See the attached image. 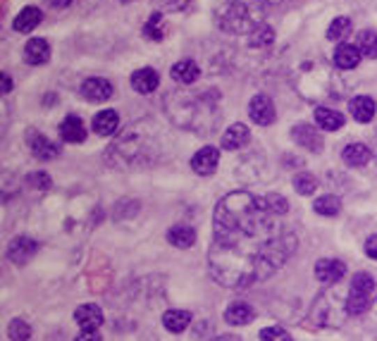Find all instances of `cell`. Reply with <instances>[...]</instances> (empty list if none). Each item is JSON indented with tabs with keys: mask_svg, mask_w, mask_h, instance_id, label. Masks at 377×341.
Returning a JSON list of instances; mask_svg holds the SVG:
<instances>
[{
	"mask_svg": "<svg viewBox=\"0 0 377 341\" xmlns=\"http://www.w3.org/2000/svg\"><path fill=\"white\" fill-rule=\"evenodd\" d=\"M296 251V234L251 191L222 196L213 217L208 270L227 289H246L272 277Z\"/></svg>",
	"mask_w": 377,
	"mask_h": 341,
	"instance_id": "1",
	"label": "cell"
},
{
	"mask_svg": "<svg viewBox=\"0 0 377 341\" xmlns=\"http://www.w3.org/2000/svg\"><path fill=\"white\" fill-rule=\"evenodd\" d=\"M8 337L10 341H26L31 337V327H29V322H24V320H13L8 325Z\"/></svg>",
	"mask_w": 377,
	"mask_h": 341,
	"instance_id": "35",
	"label": "cell"
},
{
	"mask_svg": "<svg viewBox=\"0 0 377 341\" xmlns=\"http://www.w3.org/2000/svg\"><path fill=\"white\" fill-rule=\"evenodd\" d=\"M165 108L167 115L172 117L174 125L187 127V129H196L201 134H208V129L220 122V115H213V103L208 100L203 93H194V91H172L165 98Z\"/></svg>",
	"mask_w": 377,
	"mask_h": 341,
	"instance_id": "3",
	"label": "cell"
},
{
	"mask_svg": "<svg viewBox=\"0 0 377 341\" xmlns=\"http://www.w3.org/2000/svg\"><path fill=\"white\" fill-rule=\"evenodd\" d=\"M170 74H172V79L179 81V84H194V81H199L201 70L194 60H179V63L172 65Z\"/></svg>",
	"mask_w": 377,
	"mask_h": 341,
	"instance_id": "25",
	"label": "cell"
},
{
	"mask_svg": "<svg viewBox=\"0 0 377 341\" xmlns=\"http://www.w3.org/2000/svg\"><path fill=\"white\" fill-rule=\"evenodd\" d=\"M189 322H191V312L187 310H167L165 315H162V325L172 334L184 332V329L189 327Z\"/></svg>",
	"mask_w": 377,
	"mask_h": 341,
	"instance_id": "28",
	"label": "cell"
},
{
	"mask_svg": "<svg viewBox=\"0 0 377 341\" xmlns=\"http://www.w3.org/2000/svg\"><path fill=\"white\" fill-rule=\"evenodd\" d=\"M38 244L33 241L29 237H17L10 241L8 246V258L15 262V265H24V262H29L33 258V253H36Z\"/></svg>",
	"mask_w": 377,
	"mask_h": 341,
	"instance_id": "11",
	"label": "cell"
},
{
	"mask_svg": "<svg viewBox=\"0 0 377 341\" xmlns=\"http://www.w3.org/2000/svg\"><path fill=\"white\" fill-rule=\"evenodd\" d=\"M75 320L84 332H95V329L103 325V310L95 303H84L82 308H77Z\"/></svg>",
	"mask_w": 377,
	"mask_h": 341,
	"instance_id": "13",
	"label": "cell"
},
{
	"mask_svg": "<svg viewBox=\"0 0 377 341\" xmlns=\"http://www.w3.org/2000/svg\"><path fill=\"white\" fill-rule=\"evenodd\" d=\"M258 5H272V3H277V0H256Z\"/></svg>",
	"mask_w": 377,
	"mask_h": 341,
	"instance_id": "46",
	"label": "cell"
},
{
	"mask_svg": "<svg viewBox=\"0 0 377 341\" xmlns=\"http://www.w3.org/2000/svg\"><path fill=\"white\" fill-rule=\"evenodd\" d=\"M215 22L227 33H251L258 24H263L256 0H224L215 10Z\"/></svg>",
	"mask_w": 377,
	"mask_h": 341,
	"instance_id": "4",
	"label": "cell"
},
{
	"mask_svg": "<svg viewBox=\"0 0 377 341\" xmlns=\"http://www.w3.org/2000/svg\"><path fill=\"white\" fill-rule=\"evenodd\" d=\"M315 125L325 132H337L344 127V115L337 113V110H332V108H318L315 110Z\"/></svg>",
	"mask_w": 377,
	"mask_h": 341,
	"instance_id": "26",
	"label": "cell"
},
{
	"mask_svg": "<svg viewBox=\"0 0 377 341\" xmlns=\"http://www.w3.org/2000/svg\"><path fill=\"white\" fill-rule=\"evenodd\" d=\"M313 208L318 215L334 217V215H339V210H341V200L337 198V196H320V198L313 203Z\"/></svg>",
	"mask_w": 377,
	"mask_h": 341,
	"instance_id": "31",
	"label": "cell"
},
{
	"mask_svg": "<svg viewBox=\"0 0 377 341\" xmlns=\"http://www.w3.org/2000/svg\"><path fill=\"white\" fill-rule=\"evenodd\" d=\"M160 86V77L153 67H141L132 74V88L137 93H153Z\"/></svg>",
	"mask_w": 377,
	"mask_h": 341,
	"instance_id": "16",
	"label": "cell"
},
{
	"mask_svg": "<svg viewBox=\"0 0 377 341\" xmlns=\"http://www.w3.org/2000/svg\"><path fill=\"white\" fill-rule=\"evenodd\" d=\"M261 341H294V339L282 327H266L261 332Z\"/></svg>",
	"mask_w": 377,
	"mask_h": 341,
	"instance_id": "37",
	"label": "cell"
},
{
	"mask_svg": "<svg viewBox=\"0 0 377 341\" xmlns=\"http://www.w3.org/2000/svg\"><path fill=\"white\" fill-rule=\"evenodd\" d=\"M79 91L91 103H105L108 98H112V84L108 79H100V77H89V79H84Z\"/></svg>",
	"mask_w": 377,
	"mask_h": 341,
	"instance_id": "8",
	"label": "cell"
},
{
	"mask_svg": "<svg viewBox=\"0 0 377 341\" xmlns=\"http://www.w3.org/2000/svg\"><path fill=\"white\" fill-rule=\"evenodd\" d=\"M346 301H348V292L344 296V292H341L337 284H332L328 292H323L318 299H315L311 315H308L311 325L313 327H339L348 317Z\"/></svg>",
	"mask_w": 377,
	"mask_h": 341,
	"instance_id": "5",
	"label": "cell"
},
{
	"mask_svg": "<svg viewBox=\"0 0 377 341\" xmlns=\"http://www.w3.org/2000/svg\"><path fill=\"white\" fill-rule=\"evenodd\" d=\"M361 50L358 46H353V43H339L334 50V65L339 67V70H353V67H358L361 63Z\"/></svg>",
	"mask_w": 377,
	"mask_h": 341,
	"instance_id": "18",
	"label": "cell"
},
{
	"mask_svg": "<svg viewBox=\"0 0 377 341\" xmlns=\"http://www.w3.org/2000/svg\"><path fill=\"white\" fill-rule=\"evenodd\" d=\"M370 158H373V153H370V148L365 146V143H348V146L341 150V160L348 165V167H363L370 163Z\"/></svg>",
	"mask_w": 377,
	"mask_h": 341,
	"instance_id": "20",
	"label": "cell"
},
{
	"mask_svg": "<svg viewBox=\"0 0 377 341\" xmlns=\"http://www.w3.org/2000/svg\"><path fill=\"white\" fill-rule=\"evenodd\" d=\"M48 5H50V8H55V10H63V8H70L72 0H48Z\"/></svg>",
	"mask_w": 377,
	"mask_h": 341,
	"instance_id": "43",
	"label": "cell"
},
{
	"mask_svg": "<svg viewBox=\"0 0 377 341\" xmlns=\"http://www.w3.org/2000/svg\"><path fill=\"white\" fill-rule=\"evenodd\" d=\"M253 308L249 303H241V301H236V303H229L227 310H224V322H229V325H236V327H244L249 325L253 320Z\"/></svg>",
	"mask_w": 377,
	"mask_h": 341,
	"instance_id": "22",
	"label": "cell"
},
{
	"mask_svg": "<svg viewBox=\"0 0 377 341\" xmlns=\"http://www.w3.org/2000/svg\"><path fill=\"white\" fill-rule=\"evenodd\" d=\"M351 31H353L351 19H348V17H337V19H332V24L328 29V38H330V41H341V43H344V38L351 36Z\"/></svg>",
	"mask_w": 377,
	"mask_h": 341,
	"instance_id": "30",
	"label": "cell"
},
{
	"mask_svg": "<svg viewBox=\"0 0 377 341\" xmlns=\"http://www.w3.org/2000/svg\"><path fill=\"white\" fill-rule=\"evenodd\" d=\"M144 33L151 41H162V38H165V22H162L160 13H153L148 17V22L144 24Z\"/></svg>",
	"mask_w": 377,
	"mask_h": 341,
	"instance_id": "32",
	"label": "cell"
},
{
	"mask_svg": "<svg viewBox=\"0 0 377 341\" xmlns=\"http://www.w3.org/2000/svg\"><path fill=\"white\" fill-rule=\"evenodd\" d=\"M370 329H373V334L377 337V301L373 303V308H370Z\"/></svg>",
	"mask_w": 377,
	"mask_h": 341,
	"instance_id": "42",
	"label": "cell"
},
{
	"mask_svg": "<svg viewBox=\"0 0 377 341\" xmlns=\"http://www.w3.org/2000/svg\"><path fill=\"white\" fill-rule=\"evenodd\" d=\"M249 138H251L249 127H246V125H232L222 136V148L224 150H239V148H244L246 143H249Z\"/></svg>",
	"mask_w": 377,
	"mask_h": 341,
	"instance_id": "21",
	"label": "cell"
},
{
	"mask_svg": "<svg viewBox=\"0 0 377 341\" xmlns=\"http://www.w3.org/2000/svg\"><path fill=\"white\" fill-rule=\"evenodd\" d=\"M75 341H103L98 337V332H82Z\"/></svg>",
	"mask_w": 377,
	"mask_h": 341,
	"instance_id": "41",
	"label": "cell"
},
{
	"mask_svg": "<svg viewBox=\"0 0 377 341\" xmlns=\"http://www.w3.org/2000/svg\"><path fill=\"white\" fill-rule=\"evenodd\" d=\"M91 127L98 136H110V134H115L117 127H120V117H117L115 110H103V113L93 117Z\"/></svg>",
	"mask_w": 377,
	"mask_h": 341,
	"instance_id": "24",
	"label": "cell"
},
{
	"mask_svg": "<svg viewBox=\"0 0 377 341\" xmlns=\"http://www.w3.org/2000/svg\"><path fill=\"white\" fill-rule=\"evenodd\" d=\"M213 341H241L239 337H232V334H224V337H217V339H213Z\"/></svg>",
	"mask_w": 377,
	"mask_h": 341,
	"instance_id": "45",
	"label": "cell"
},
{
	"mask_svg": "<svg viewBox=\"0 0 377 341\" xmlns=\"http://www.w3.org/2000/svg\"><path fill=\"white\" fill-rule=\"evenodd\" d=\"M26 184H29L31 189H36V191H48V189L53 187V182H50L46 172H31V175L26 177Z\"/></svg>",
	"mask_w": 377,
	"mask_h": 341,
	"instance_id": "36",
	"label": "cell"
},
{
	"mask_svg": "<svg viewBox=\"0 0 377 341\" xmlns=\"http://www.w3.org/2000/svg\"><path fill=\"white\" fill-rule=\"evenodd\" d=\"M249 115H251V120L256 122V125H261V127L272 125L275 117H277L272 98L266 96V93H256V96L251 98V103H249Z\"/></svg>",
	"mask_w": 377,
	"mask_h": 341,
	"instance_id": "7",
	"label": "cell"
},
{
	"mask_svg": "<svg viewBox=\"0 0 377 341\" xmlns=\"http://www.w3.org/2000/svg\"><path fill=\"white\" fill-rule=\"evenodd\" d=\"M155 5L160 10H170V13H177V10H184L189 5V0H155Z\"/></svg>",
	"mask_w": 377,
	"mask_h": 341,
	"instance_id": "39",
	"label": "cell"
},
{
	"mask_svg": "<svg viewBox=\"0 0 377 341\" xmlns=\"http://www.w3.org/2000/svg\"><path fill=\"white\" fill-rule=\"evenodd\" d=\"M266 200H268L270 210H272L275 215H284L286 208H289L286 198H284V196H279V193H268V196H266Z\"/></svg>",
	"mask_w": 377,
	"mask_h": 341,
	"instance_id": "38",
	"label": "cell"
},
{
	"mask_svg": "<svg viewBox=\"0 0 377 341\" xmlns=\"http://www.w3.org/2000/svg\"><path fill=\"white\" fill-rule=\"evenodd\" d=\"M249 43L253 48H268L275 43V29L268 24H258L256 29L249 33Z\"/></svg>",
	"mask_w": 377,
	"mask_h": 341,
	"instance_id": "29",
	"label": "cell"
},
{
	"mask_svg": "<svg viewBox=\"0 0 377 341\" xmlns=\"http://www.w3.org/2000/svg\"><path fill=\"white\" fill-rule=\"evenodd\" d=\"M41 19H43V13L38 8H33V5H29V8H24L20 15L15 17V31H20V33H29L36 29L38 24H41Z\"/></svg>",
	"mask_w": 377,
	"mask_h": 341,
	"instance_id": "23",
	"label": "cell"
},
{
	"mask_svg": "<svg viewBox=\"0 0 377 341\" xmlns=\"http://www.w3.org/2000/svg\"><path fill=\"white\" fill-rule=\"evenodd\" d=\"M294 189L301 196H313L318 191V179L313 175H308V172H299V175L294 177Z\"/></svg>",
	"mask_w": 377,
	"mask_h": 341,
	"instance_id": "34",
	"label": "cell"
},
{
	"mask_svg": "<svg viewBox=\"0 0 377 341\" xmlns=\"http://www.w3.org/2000/svg\"><path fill=\"white\" fill-rule=\"evenodd\" d=\"M167 241H170L172 246H177V248H191L194 241H196L194 227H189V225L170 227V232H167Z\"/></svg>",
	"mask_w": 377,
	"mask_h": 341,
	"instance_id": "27",
	"label": "cell"
},
{
	"mask_svg": "<svg viewBox=\"0 0 377 341\" xmlns=\"http://www.w3.org/2000/svg\"><path fill=\"white\" fill-rule=\"evenodd\" d=\"M291 136H294V141L299 143L301 148L313 150V153L323 150V136H320L311 125H296L294 129H291Z\"/></svg>",
	"mask_w": 377,
	"mask_h": 341,
	"instance_id": "14",
	"label": "cell"
},
{
	"mask_svg": "<svg viewBox=\"0 0 377 341\" xmlns=\"http://www.w3.org/2000/svg\"><path fill=\"white\" fill-rule=\"evenodd\" d=\"M346 275V265L341 260H332V258H325V260H318V265H315V277L320 279L323 284H339L341 279Z\"/></svg>",
	"mask_w": 377,
	"mask_h": 341,
	"instance_id": "10",
	"label": "cell"
},
{
	"mask_svg": "<svg viewBox=\"0 0 377 341\" xmlns=\"http://www.w3.org/2000/svg\"><path fill=\"white\" fill-rule=\"evenodd\" d=\"M26 143H29L33 158H38V160H53V158H58V153H60L58 146H55L50 138L43 136V134H38L36 129H31L26 134Z\"/></svg>",
	"mask_w": 377,
	"mask_h": 341,
	"instance_id": "12",
	"label": "cell"
},
{
	"mask_svg": "<svg viewBox=\"0 0 377 341\" xmlns=\"http://www.w3.org/2000/svg\"><path fill=\"white\" fill-rule=\"evenodd\" d=\"M217 165H220V150L215 146H206L201 148L199 153L191 158V170L196 172V175H213V172L217 170Z\"/></svg>",
	"mask_w": 377,
	"mask_h": 341,
	"instance_id": "9",
	"label": "cell"
},
{
	"mask_svg": "<svg viewBox=\"0 0 377 341\" xmlns=\"http://www.w3.org/2000/svg\"><path fill=\"white\" fill-rule=\"evenodd\" d=\"M60 136H63L65 143H82L86 138V127H84L82 117L77 115H67L63 122H60Z\"/></svg>",
	"mask_w": 377,
	"mask_h": 341,
	"instance_id": "15",
	"label": "cell"
},
{
	"mask_svg": "<svg viewBox=\"0 0 377 341\" xmlns=\"http://www.w3.org/2000/svg\"><path fill=\"white\" fill-rule=\"evenodd\" d=\"M122 3H129V0H122Z\"/></svg>",
	"mask_w": 377,
	"mask_h": 341,
	"instance_id": "47",
	"label": "cell"
},
{
	"mask_svg": "<svg viewBox=\"0 0 377 341\" xmlns=\"http://www.w3.org/2000/svg\"><path fill=\"white\" fill-rule=\"evenodd\" d=\"M358 50H361L363 58L377 60V33L368 29L361 31V36H358Z\"/></svg>",
	"mask_w": 377,
	"mask_h": 341,
	"instance_id": "33",
	"label": "cell"
},
{
	"mask_svg": "<svg viewBox=\"0 0 377 341\" xmlns=\"http://www.w3.org/2000/svg\"><path fill=\"white\" fill-rule=\"evenodd\" d=\"M375 113H377V103L370 96H356L351 100V115H353V120L361 122V125L373 122Z\"/></svg>",
	"mask_w": 377,
	"mask_h": 341,
	"instance_id": "19",
	"label": "cell"
},
{
	"mask_svg": "<svg viewBox=\"0 0 377 341\" xmlns=\"http://www.w3.org/2000/svg\"><path fill=\"white\" fill-rule=\"evenodd\" d=\"M50 60V46L46 38H31L24 46V63L26 65H46Z\"/></svg>",
	"mask_w": 377,
	"mask_h": 341,
	"instance_id": "17",
	"label": "cell"
},
{
	"mask_svg": "<svg viewBox=\"0 0 377 341\" xmlns=\"http://www.w3.org/2000/svg\"><path fill=\"white\" fill-rule=\"evenodd\" d=\"M155 127L151 122H137L127 127L108 148V160L115 167H139L157 158Z\"/></svg>",
	"mask_w": 377,
	"mask_h": 341,
	"instance_id": "2",
	"label": "cell"
},
{
	"mask_svg": "<svg viewBox=\"0 0 377 341\" xmlns=\"http://www.w3.org/2000/svg\"><path fill=\"white\" fill-rule=\"evenodd\" d=\"M373 294H375V279L368 272H358L351 277V287H348V301L346 308L348 315H363L373 308Z\"/></svg>",
	"mask_w": 377,
	"mask_h": 341,
	"instance_id": "6",
	"label": "cell"
},
{
	"mask_svg": "<svg viewBox=\"0 0 377 341\" xmlns=\"http://www.w3.org/2000/svg\"><path fill=\"white\" fill-rule=\"evenodd\" d=\"M0 79H3V93H10V88H13V79L8 77V72L0 74Z\"/></svg>",
	"mask_w": 377,
	"mask_h": 341,
	"instance_id": "44",
	"label": "cell"
},
{
	"mask_svg": "<svg viewBox=\"0 0 377 341\" xmlns=\"http://www.w3.org/2000/svg\"><path fill=\"white\" fill-rule=\"evenodd\" d=\"M365 255H368V258H373V260H377V234L365 241Z\"/></svg>",
	"mask_w": 377,
	"mask_h": 341,
	"instance_id": "40",
	"label": "cell"
}]
</instances>
